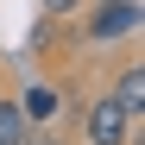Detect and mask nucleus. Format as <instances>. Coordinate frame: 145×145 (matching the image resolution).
Instances as JSON below:
<instances>
[{
	"instance_id": "1",
	"label": "nucleus",
	"mask_w": 145,
	"mask_h": 145,
	"mask_svg": "<svg viewBox=\"0 0 145 145\" xmlns=\"http://www.w3.org/2000/svg\"><path fill=\"white\" fill-rule=\"evenodd\" d=\"M133 126H139V120L120 107L114 95H101V101L88 107V145H126V139H133Z\"/></svg>"
},
{
	"instance_id": "2",
	"label": "nucleus",
	"mask_w": 145,
	"mask_h": 145,
	"mask_svg": "<svg viewBox=\"0 0 145 145\" xmlns=\"http://www.w3.org/2000/svg\"><path fill=\"white\" fill-rule=\"evenodd\" d=\"M133 25H139V0H120V7H95V13H88V38H95V44L126 38Z\"/></svg>"
},
{
	"instance_id": "3",
	"label": "nucleus",
	"mask_w": 145,
	"mask_h": 145,
	"mask_svg": "<svg viewBox=\"0 0 145 145\" xmlns=\"http://www.w3.org/2000/svg\"><path fill=\"white\" fill-rule=\"evenodd\" d=\"M19 107H25V120H32V126H51V120L63 114V95H57L51 82H32L25 95H19Z\"/></svg>"
},
{
	"instance_id": "4",
	"label": "nucleus",
	"mask_w": 145,
	"mask_h": 145,
	"mask_svg": "<svg viewBox=\"0 0 145 145\" xmlns=\"http://www.w3.org/2000/svg\"><path fill=\"white\" fill-rule=\"evenodd\" d=\"M114 101L126 107L133 120L145 114V69H139V63H126V69H120V82H114Z\"/></svg>"
},
{
	"instance_id": "5",
	"label": "nucleus",
	"mask_w": 145,
	"mask_h": 145,
	"mask_svg": "<svg viewBox=\"0 0 145 145\" xmlns=\"http://www.w3.org/2000/svg\"><path fill=\"white\" fill-rule=\"evenodd\" d=\"M25 133H32L25 107H19V101H0V145H25Z\"/></svg>"
},
{
	"instance_id": "6",
	"label": "nucleus",
	"mask_w": 145,
	"mask_h": 145,
	"mask_svg": "<svg viewBox=\"0 0 145 145\" xmlns=\"http://www.w3.org/2000/svg\"><path fill=\"white\" fill-rule=\"evenodd\" d=\"M44 13H51V19H76V13H82V0H44Z\"/></svg>"
},
{
	"instance_id": "7",
	"label": "nucleus",
	"mask_w": 145,
	"mask_h": 145,
	"mask_svg": "<svg viewBox=\"0 0 145 145\" xmlns=\"http://www.w3.org/2000/svg\"><path fill=\"white\" fill-rule=\"evenodd\" d=\"M25 145H63V139H44V133L32 126V133H25Z\"/></svg>"
},
{
	"instance_id": "8",
	"label": "nucleus",
	"mask_w": 145,
	"mask_h": 145,
	"mask_svg": "<svg viewBox=\"0 0 145 145\" xmlns=\"http://www.w3.org/2000/svg\"><path fill=\"white\" fill-rule=\"evenodd\" d=\"M95 7H120V0H95Z\"/></svg>"
}]
</instances>
